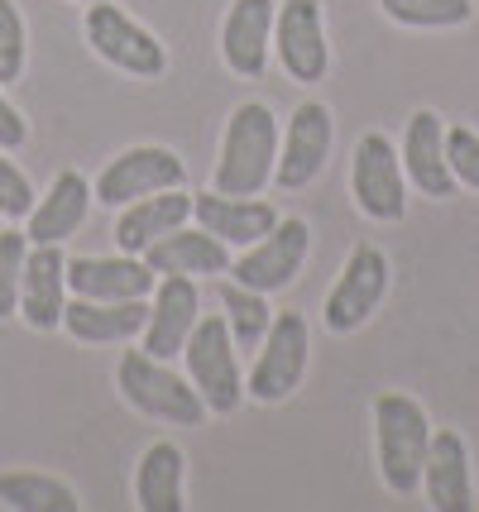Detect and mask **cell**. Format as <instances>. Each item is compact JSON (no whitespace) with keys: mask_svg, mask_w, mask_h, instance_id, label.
I'll return each instance as SVG.
<instances>
[{"mask_svg":"<svg viewBox=\"0 0 479 512\" xmlns=\"http://www.w3.org/2000/svg\"><path fill=\"white\" fill-rule=\"evenodd\" d=\"M77 5H92V0H77Z\"/></svg>","mask_w":479,"mask_h":512,"instance_id":"cell-33","label":"cell"},{"mask_svg":"<svg viewBox=\"0 0 479 512\" xmlns=\"http://www.w3.org/2000/svg\"><path fill=\"white\" fill-rule=\"evenodd\" d=\"M183 359H187V379L202 393L206 412H216V417L240 412L245 379H240V350H235V340H230L226 316H202V321L192 326V335H187Z\"/></svg>","mask_w":479,"mask_h":512,"instance_id":"cell-5","label":"cell"},{"mask_svg":"<svg viewBox=\"0 0 479 512\" xmlns=\"http://www.w3.org/2000/svg\"><path fill=\"white\" fill-rule=\"evenodd\" d=\"M24 254H29V235L24 230H0V321L20 316Z\"/></svg>","mask_w":479,"mask_h":512,"instance_id":"cell-28","label":"cell"},{"mask_svg":"<svg viewBox=\"0 0 479 512\" xmlns=\"http://www.w3.org/2000/svg\"><path fill=\"white\" fill-rule=\"evenodd\" d=\"M192 221L211 230L226 249H250L259 245L283 216L278 206L259 197H226V192H192Z\"/></svg>","mask_w":479,"mask_h":512,"instance_id":"cell-16","label":"cell"},{"mask_svg":"<svg viewBox=\"0 0 479 512\" xmlns=\"http://www.w3.org/2000/svg\"><path fill=\"white\" fill-rule=\"evenodd\" d=\"M422 489L436 512H470L475 508V484H470V450L460 431H432V450L422 465Z\"/></svg>","mask_w":479,"mask_h":512,"instance_id":"cell-20","label":"cell"},{"mask_svg":"<svg viewBox=\"0 0 479 512\" xmlns=\"http://www.w3.org/2000/svg\"><path fill=\"white\" fill-rule=\"evenodd\" d=\"M183 479H187V455L178 441H154L139 455L135 469V503L144 512H183Z\"/></svg>","mask_w":479,"mask_h":512,"instance_id":"cell-24","label":"cell"},{"mask_svg":"<svg viewBox=\"0 0 479 512\" xmlns=\"http://www.w3.org/2000/svg\"><path fill=\"white\" fill-rule=\"evenodd\" d=\"M403 173L408 182L432 201H446L456 197V173L446 163V120L436 111H417L403 130Z\"/></svg>","mask_w":479,"mask_h":512,"instance_id":"cell-18","label":"cell"},{"mask_svg":"<svg viewBox=\"0 0 479 512\" xmlns=\"http://www.w3.org/2000/svg\"><path fill=\"white\" fill-rule=\"evenodd\" d=\"M379 10L403 29H460L475 20V0H379Z\"/></svg>","mask_w":479,"mask_h":512,"instance_id":"cell-27","label":"cell"},{"mask_svg":"<svg viewBox=\"0 0 479 512\" xmlns=\"http://www.w3.org/2000/svg\"><path fill=\"white\" fill-rule=\"evenodd\" d=\"M350 197L369 221L393 225L408 216V173H403V154L388 134H360L355 158H350Z\"/></svg>","mask_w":479,"mask_h":512,"instance_id":"cell-7","label":"cell"},{"mask_svg":"<svg viewBox=\"0 0 479 512\" xmlns=\"http://www.w3.org/2000/svg\"><path fill=\"white\" fill-rule=\"evenodd\" d=\"M216 292H221V307H226V326H230V340H235V350H259L264 345V335L274 326V307H269V297L264 292L245 288V283H235V278H216Z\"/></svg>","mask_w":479,"mask_h":512,"instance_id":"cell-25","label":"cell"},{"mask_svg":"<svg viewBox=\"0 0 479 512\" xmlns=\"http://www.w3.org/2000/svg\"><path fill=\"white\" fill-rule=\"evenodd\" d=\"M388 273H393V268H388V254L379 245H355V249H350L341 278L331 283V292H326V307H321L326 331H331V335H355V331H360L369 316L379 312V302H384Z\"/></svg>","mask_w":479,"mask_h":512,"instance_id":"cell-8","label":"cell"},{"mask_svg":"<svg viewBox=\"0 0 479 512\" xmlns=\"http://www.w3.org/2000/svg\"><path fill=\"white\" fill-rule=\"evenodd\" d=\"M24 53H29V34H24L20 5L0 0V87L24 77Z\"/></svg>","mask_w":479,"mask_h":512,"instance_id":"cell-29","label":"cell"},{"mask_svg":"<svg viewBox=\"0 0 479 512\" xmlns=\"http://www.w3.org/2000/svg\"><path fill=\"white\" fill-rule=\"evenodd\" d=\"M446 163H451V173H456V187L479 192V130L451 125V130H446Z\"/></svg>","mask_w":479,"mask_h":512,"instance_id":"cell-31","label":"cell"},{"mask_svg":"<svg viewBox=\"0 0 479 512\" xmlns=\"http://www.w3.org/2000/svg\"><path fill=\"white\" fill-rule=\"evenodd\" d=\"M92 201H96L92 182L82 178L77 168H63L44 197H34V211L24 216L29 245H63V240H72L92 216Z\"/></svg>","mask_w":479,"mask_h":512,"instance_id":"cell-17","label":"cell"},{"mask_svg":"<svg viewBox=\"0 0 479 512\" xmlns=\"http://www.w3.org/2000/svg\"><path fill=\"white\" fill-rule=\"evenodd\" d=\"M144 264L154 268V273H187V278H221V273H230V249L211 235V230H187V225H178V230H168L163 240H154V245L144 249Z\"/></svg>","mask_w":479,"mask_h":512,"instance_id":"cell-23","label":"cell"},{"mask_svg":"<svg viewBox=\"0 0 479 512\" xmlns=\"http://www.w3.org/2000/svg\"><path fill=\"white\" fill-rule=\"evenodd\" d=\"M274 48L283 72L293 82L317 87L321 77L331 72V44H326V10H321V0H278Z\"/></svg>","mask_w":479,"mask_h":512,"instance_id":"cell-10","label":"cell"},{"mask_svg":"<svg viewBox=\"0 0 479 512\" xmlns=\"http://www.w3.org/2000/svg\"><path fill=\"white\" fill-rule=\"evenodd\" d=\"M0 503L10 512H77L82 498L53 479V474H34V469H5L0 474Z\"/></svg>","mask_w":479,"mask_h":512,"instance_id":"cell-26","label":"cell"},{"mask_svg":"<svg viewBox=\"0 0 479 512\" xmlns=\"http://www.w3.org/2000/svg\"><path fill=\"white\" fill-rule=\"evenodd\" d=\"M307 355H312V326L302 312H274V326L264 335L259 355H254V369L245 379V398L264 402H288L307 379Z\"/></svg>","mask_w":479,"mask_h":512,"instance_id":"cell-6","label":"cell"},{"mask_svg":"<svg viewBox=\"0 0 479 512\" xmlns=\"http://www.w3.org/2000/svg\"><path fill=\"white\" fill-rule=\"evenodd\" d=\"M115 388H120V398L130 402L139 417H154V422L202 426L211 417L202 393L192 388V379H178V369H168V359H154L144 350H125L120 355Z\"/></svg>","mask_w":479,"mask_h":512,"instance_id":"cell-3","label":"cell"},{"mask_svg":"<svg viewBox=\"0 0 479 512\" xmlns=\"http://www.w3.org/2000/svg\"><path fill=\"white\" fill-rule=\"evenodd\" d=\"M197 321H202L197 278L163 273L159 283H154V302H149V321H144V345H139V350L154 359H178Z\"/></svg>","mask_w":479,"mask_h":512,"instance_id":"cell-13","label":"cell"},{"mask_svg":"<svg viewBox=\"0 0 479 512\" xmlns=\"http://www.w3.org/2000/svg\"><path fill=\"white\" fill-rule=\"evenodd\" d=\"M159 273L144 264V254H115V259H68V292L87 302H130L149 297Z\"/></svg>","mask_w":479,"mask_h":512,"instance_id":"cell-19","label":"cell"},{"mask_svg":"<svg viewBox=\"0 0 479 512\" xmlns=\"http://www.w3.org/2000/svg\"><path fill=\"white\" fill-rule=\"evenodd\" d=\"M82 34H87V48H92L96 58L111 63L115 72H125V77L159 82L163 72H168V48L159 44V34L144 29L135 15H125L111 0H92L87 5Z\"/></svg>","mask_w":479,"mask_h":512,"instance_id":"cell-4","label":"cell"},{"mask_svg":"<svg viewBox=\"0 0 479 512\" xmlns=\"http://www.w3.org/2000/svg\"><path fill=\"white\" fill-rule=\"evenodd\" d=\"M307 249H312V225L288 216L259 245H250L240 259H230V278L254 292H264V297H274V292L293 288V278L307 264Z\"/></svg>","mask_w":479,"mask_h":512,"instance_id":"cell-11","label":"cell"},{"mask_svg":"<svg viewBox=\"0 0 479 512\" xmlns=\"http://www.w3.org/2000/svg\"><path fill=\"white\" fill-rule=\"evenodd\" d=\"M187 221H192V192L187 187H168V192H154V197L120 206L115 245H120V254H144L154 240H163L168 230H178Z\"/></svg>","mask_w":479,"mask_h":512,"instance_id":"cell-21","label":"cell"},{"mask_svg":"<svg viewBox=\"0 0 479 512\" xmlns=\"http://www.w3.org/2000/svg\"><path fill=\"white\" fill-rule=\"evenodd\" d=\"M24 139H29V120H24V115L15 111V101L0 91V149L15 154V149H24Z\"/></svg>","mask_w":479,"mask_h":512,"instance_id":"cell-32","label":"cell"},{"mask_svg":"<svg viewBox=\"0 0 479 512\" xmlns=\"http://www.w3.org/2000/svg\"><path fill=\"white\" fill-rule=\"evenodd\" d=\"M34 182L24 178V168H15V158L0 149V221H24L34 211Z\"/></svg>","mask_w":479,"mask_h":512,"instance_id":"cell-30","label":"cell"},{"mask_svg":"<svg viewBox=\"0 0 479 512\" xmlns=\"http://www.w3.org/2000/svg\"><path fill=\"white\" fill-rule=\"evenodd\" d=\"M149 321V297H130V302H87V297H72L63 307V331L82 345H125L144 335Z\"/></svg>","mask_w":479,"mask_h":512,"instance_id":"cell-22","label":"cell"},{"mask_svg":"<svg viewBox=\"0 0 479 512\" xmlns=\"http://www.w3.org/2000/svg\"><path fill=\"white\" fill-rule=\"evenodd\" d=\"M427 450H432V422L422 402L408 393H379L374 398V455H379L384 489L398 498H412L422 489Z\"/></svg>","mask_w":479,"mask_h":512,"instance_id":"cell-2","label":"cell"},{"mask_svg":"<svg viewBox=\"0 0 479 512\" xmlns=\"http://www.w3.org/2000/svg\"><path fill=\"white\" fill-rule=\"evenodd\" d=\"M274 15L278 0H230L226 24H221V58L235 77L259 82L269 67V48H274Z\"/></svg>","mask_w":479,"mask_h":512,"instance_id":"cell-14","label":"cell"},{"mask_svg":"<svg viewBox=\"0 0 479 512\" xmlns=\"http://www.w3.org/2000/svg\"><path fill=\"white\" fill-rule=\"evenodd\" d=\"M63 307H68V259L63 245H29L20 278V316L34 331H63Z\"/></svg>","mask_w":479,"mask_h":512,"instance_id":"cell-15","label":"cell"},{"mask_svg":"<svg viewBox=\"0 0 479 512\" xmlns=\"http://www.w3.org/2000/svg\"><path fill=\"white\" fill-rule=\"evenodd\" d=\"M278 120L264 101H245L235 106L221 134V158H216V173H211V192H226V197H259L269 182H274V163H278Z\"/></svg>","mask_w":479,"mask_h":512,"instance_id":"cell-1","label":"cell"},{"mask_svg":"<svg viewBox=\"0 0 479 512\" xmlns=\"http://www.w3.org/2000/svg\"><path fill=\"white\" fill-rule=\"evenodd\" d=\"M168 187H187V163L163 144H135L125 154H115L92 182V197L101 206H130L139 197H154Z\"/></svg>","mask_w":479,"mask_h":512,"instance_id":"cell-9","label":"cell"},{"mask_svg":"<svg viewBox=\"0 0 479 512\" xmlns=\"http://www.w3.org/2000/svg\"><path fill=\"white\" fill-rule=\"evenodd\" d=\"M331 139H336V125H331V106L321 101H302L288 120V130L278 139V163H274V187L278 192H302L321 178L326 158H331Z\"/></svg>","mask_w":479,"mask_h":512,"instance_id":"cell-12","label":"cell"}]
</instances>
